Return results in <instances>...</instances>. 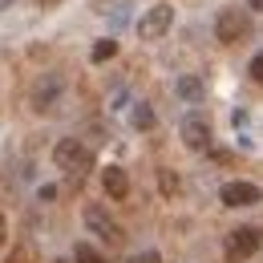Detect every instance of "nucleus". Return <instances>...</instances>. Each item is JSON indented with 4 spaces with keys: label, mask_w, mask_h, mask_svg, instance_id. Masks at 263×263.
Returning a JSON list of instances; mask_svg holds the SVG:
<instances>
[{
    "label": "nucleus",
    "mask_w": 263,
    "mask_h": 263,
    "mask_svg": "<svg viewBox=\"0 0 263 263\" xmlns=\"http://www.w3.org/2000/svg\"><path fill=\"white\" fill-rule=\"evenodd\" d=\"M247 8H251V12H263V0H247Z\"/></svg>",
    "instance_id": "nucleus-19"
},
{
    "label": "nucleus",
    "mask_w": 263,
    "mask_h": 263,
    "mask_svg": "<svg viewBox=\"0 0 263 263\" xmlns=\"http://www.w3.org/2000/svg\"><path fill=\"white\" fill-rule=\"evenodd\" d=\"M130 122H134V130H154L158 114H154V105H150V101H134V109H130Z\"/></svg>",
    "instance_id": "nucleus-11"
},
{
    "label": "nucleus",
    "mask_w": 263,
    "mask_h": 263,
    "mask_svg": "<svg viewBox=\"0 0 263 263\" xmlns=\"http://www.w3.org/2000/svg\"><path fill=\"white\" fill-rule=\"evenodd\" d=\"M170 29H174V4H150L138 16V36L142 41H162Z\"/></svg>",
    "instance_id": "nucleus-6"
},
{
    "label": "nucleus",
    "mask_w": 263,
    "mask_h": 263,
    "mask_svg": "<svg viewBox=\"0 0 263 263\" xmlns=\"http://www.w3.org/2000/svg\"><path fill=\"white\" fill-rule=\"evenodd\" d=\"M158 191H162L166 198H174L178 191H182V182H178V174H174L170 166H162V170H158Z\"/></svg>",
    "instance_id": "nucleus-12"
},
{
    "label": "nucleus",
    "mask_w": 263,
    "mask_h": 263,
    "mask_svg": "<svg viewBox=\"0 0 263 263\" xmlns=\"http://www.w3.org/2000/svg\"><path fill=\"white\" fill-rule=\"evenodd\" d=\"M53 166L65 170V174H73V178H81L85 170H93V150H89L81 138H61V142L53 146Z\"/></svg>",
    "instance_id": "nucleus-1"
},
{
    "label": "nucleus",
    "mask_w": 263,
    "mask_h": 263,
    "mask_svg": "<svg viewBox=\"0 0 263 263\" xmlns=\"http://www.w3.org/2000/svg\"><path fill=\"white\" fill-rule=\"evenodd\" d=\"M73 263H105V255H101L93 243H77L73 247Z\"/></svg>",
    "instance_id": "nucleus-13"
},
{
    "label": "nucleus",
    "mask_w": 263,
    "mask_h": 263,
    "mask_svg": "<svg viewBox=\"0 0 263 263\" xmlns=\"http://www.w3.org/2000/svg\"><path fill=\"white\" fill-rule=\"evenodd\" d=\"M259 247H263L259 227H235V231H227V239H223V259L227 263H247Z\"/></svg>",
    "instance_id": "nucleus-4"
},
{
    "label": "nucleus",
    "mask_w": 263,
    "mask_h": 263,
    "mask_svg": "<svg viewBox=\"0 0 263 263\" xmlns=\"http://www.w3.org/2000/svg\"><path fill=\"white\" fill-rule=\"evenodd\" d=\"M174 93H178V101H186V105H198V101L206 98V85H202L198 73H182L174 81Z\"/></svg>",
    "instance_id": "nucleus-9"
},
{
    "label": "nucleus",
    "mask_w": 263,
    "mask_h": 263,
    "mask_svg": "<svg viewBox=\"0 0 263 263\" xmlns=\"http://www.w3.org/2000/svg\"><path fill=\"white\" fill-rule=\"evenodd\" d=\"M36 195H41V202H49V198H57V186H41Z\"/></svg>",
    "instance_id": "nucleus-17"
},
{
    "label": "nucleus",
    "mask_w": 263,
    "mask_h": 263,
    "mask_svg": "<svg viewBox=\"0 0 263 263\" xmlns=\"http://www.w3.org/2000/svg\"><path fill=\"white\" fill-rule=\"evenodd\" d=\"M219 202L223 206H255V202H263V191L255 186V182H247V178H231V182H223V191H219Z\"/></svg>",
    "instance_id": "nucleus-8"
},
{
    "label": "nucleus",
    "mask_w": 263,
    "mask_h": 263,
    "mask_svg": "<svg viewBox=\"0 0 263 263\" xmlns=\"http://www.w3.org/2000/svg\"><path fill=\"white\" fill-rule=\"evenodd\" d=\"M251 33V12L247 8H219V16H215V41H223V45H239L243 36Z\"/></svg>",
    "instance_id": "nucleus-5"
},
{
    "label": "nucleus",
    "mask_w": 263,
    "mask_h": 263,
    "mask_svg": "<svg viewBox=\"0 0 263 263\" xmlns=\"http://www.w3.org/2000/svg\"><path fill=\"white\" fill-rule=\"evenodd\" d=\"M81 223H85V231H89V235H98L101 243H109V247H118V243L126 239V235H122V223H118V219H114L101 202H89V206L81 211Z\"/></svg>",
    "instance_id": "nucleus-3"
},
{
    "label": "nucleus",
    "mask_w": 263,
    "mask_h": 263,
    "mask_svg": "<svg viewBox=\"0 0 263 263\" xmlns=\"http://www.w3.org/2000/svg\"><path fill=\"white\" fill-rule=\"evenodd\" d=\"M126 263H162V255H158V251H138V255H130Z\"/></svg>",
    "instance_id": "nucleus-15"
},
{
    "label": "nucleus",
    "mask_w": 263,
    "mask_h": 263,
    "mask_svg": "<svg viewBox=\"0 0 263 263\" xmlns=\"http://www.w3.org/2000/svg\"><path fill=\"white\" fill-rule=\"evenodd\" d=\"M101 186H105L109 198H126L130 195V174H126L122 166H105V170H101Z\"/></svg>",
    "instance_id": "nucleus-10"
},
{
    "label": "nucleus",
    "mask_w": 263,
    "mask_h": 263,
    "mask_svg": "<svg viewBox=\"0 0 263 263\" xmlns=\"http://www.w3.org/2000/svg\"><path fill=\"white\" fill-rule=\"evenodd\" d=\"M4 239H8V219L0 215V247H4Z\"/></svg>",
    "instance_id": "nucleus-18"
},
{
    "label": "nucleus",
    "mask_w": 263,
    "mask_h": 263,
    "mask_svg": "<svg viewBox=\"0 0 263 263\" xmlns=\"http://www.w3.org/2000/svg\"><path fill=\"white\" fill-rule=\"evenodd\" d=\"M178 138H182L186 150H211L215 130H211V122H206L202 114H186V118L178 122Z\"/></svg>",
    "instance_id": "nucleus-7"
},
{
    "label": "nucleus",
    "mask_w": 263,
    "mask_h": 263,
    "mask_svg": "<svg viewBox=\"0 0 263 263\" xmlns=\"http://www.w3.org/2000/svg\"><path fill=\"white\" fill-rule=\"evenodd\" d=\"M89 57H93V61H109V57H118V41H114V36H101L98 45H93V53H89Z\"/></svg>",
    "instance_id": "nucleus-14"
},
{
    "label": "nucleus",
    "mask_w": 263,
    "mask_h": 263,
    "mask_svg": "<svg viewBox=\"0 0 263 263\" xmlns=\"http://www.w3.org/2000/svg\"><path fill=\"white\" fill-rule=\"evenodd\" d=\"M247 73H251V77H255V81L263 85V53H255V57H251V65H247Z\"/></svg>",
    "instance_id": "nucleus-16"
},
{
    "label": "nucleus",
    "mask_w": 263,
    "mask_h": 263,
    "mask_svg": "<svg viewBox=\"0 0 263 263\" xmlns=\"http://www.w3.org/2000/svg\"><path fill=\"white\" fill-rule=\"evenodd\" d=\"M65 93V77L57 73V69H49V73H41L33 81V89H29V109L33 114H49L57 101Z\"/></svg>",
    "instance_id": "nucleus-2"
},
{
    "label": "nucleus",
    "mask_w": 263,
    "mask_h": 263,
    "mask_svg": "<svg viewBox=\"0 0 263 263\" xmlns=\"http://www.w3.org/2000/svg\"><path fill=\"white\" fill-rule=\"evenodd\" d=\"M57 4H61V0H41V8H57Z\"/></svg>",
    "instance_id": "nucleus-20"
},
{
    "label": "nucleus",
    "mask_w": 263,
    "mask_h": 263,
    "mask_svg": "<svg viewBox=\"0 0 263 263\" xmlns=\"http://www.w3.org/2000/svg\"><path fill=\"white\" fill-rule=\"evenodd\" d=\"M4 8H12V0H0V12H4Z\"/></svg>",
    "instance_id": "nucleus-21"
}]
</instances>
